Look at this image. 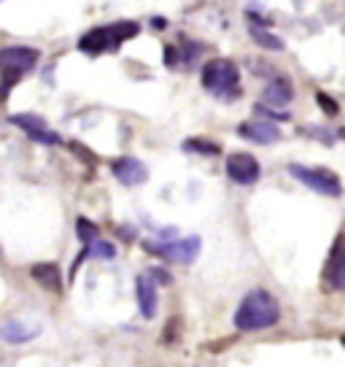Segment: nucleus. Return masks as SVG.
<instances>
[{
  "instance_id": "6ab92c4d",
  "label": "nucleus",
  "mask_w": 345,
  "mask_h": 367,
  "mask_svg": "<svg viewBox=\"0 0 345 367\" xmlns=\"http://www.w3.org/2000/svg\"><path fill=\"white\" fill-rule=\"evenodd\" d=\"M89 257H97V259H114L116 257V246L111 243V241H94L89 243Z\"/></svg>"
},
{
  "instance_id": "9b49d317",
  "label": "nucleus",
  "mask_w": 345,
  "mask_h": 367,
  "mask_svg": "<svg viewBox=\"0 0 345 367\" xmlns=\"http://www.w3.org/2000/svg\"><path fill=\"white\" fill-rule=\"evenodd\" d=\"M0 335L6 343H27V340L38 338L40 335V327L38 324H30V322H19V319H9L6 324L0 327Z\"/></svg>"
},
{
  "instance_id": "412c9836",
  "label": "nucleus",
  "mask_w": 345,
  "mask_h": 367,
  "mask_svg": "<svg viewBox=\"0 0 345 367\" xmlns=\"http://www.w3.org/2000/svg\"><path fill=\"white\" fill-rule=\"evenodd\" d=\"M148 278H151L154 284H162V286L170 284V273L162 270V268H151V270H148Z\"/></svg>"
},
{
  "instance_id": "dca6fc26",
  "label": "nucleus",
  "mask_w": 345,
  "mask_h": 367,
  "mask_svg": "<svg viewBox=\"0 0 345 367\" xmlns=\"http://www.w3.org/2000/svg\"><path fill=\"white\" fill-rule=\"evenodd\" d=\"M181 149L189 151V154H205V157H219V154H221V146H219V143L202 141V138H189V141H184Z\"/></svg>"
},
{
  "instance_id": "ddd939ff",
  "label": "nucleus",
  "mask_w": 345,
  "mask_h": 367,
  "mask_svg": "<svg viewBox=\"0 0 345 367\" xmlns=\"http://www.w3.org/2000/svg\"><path fill=\"white\" fill-rule=\"evenodd\" d=\"M30 275H33V281H35V284L43 286V289H49V292H54V295H60V292H62V273H60V268L52 265V262L33 265Z\"/></svg>"
},
{
  "instance_id": "aec40b11",
  "label": "nucleus",
  "mask_w": 345,
  "mask_h": 367,
  "mask_svg": "<svg viewBox=\"0 0 345 367\" xmlns=\"http://www.w3.org/2000/svg\"><path fill=\"white\" fill-rule=\"evenodd\" d=\"M253 114L256 116H267V119H275V122H280V119H289V114L286 111H275V109H270V106H253Z\"/></svg>"
},
{
  "instance_id": "6e6552de",
  "label": "nucleus",
  "mask_w": 345,
  "mask_h": 367,
  "mask_svg": "<svg viewBox=\"0 0 345 367\" xmlns=\"http://www.w3.org/2000/svg\"><path fill=\"white\" fill-rule=\"evenodd\" d=\"M111 173L121 181L124 187H141L148 181V168L135 157H119L111 163Z\"/></svg>"
},
{
  "instance_id": "f8f14e48",
  "label": "nucleus",
  "mask_w": 345,
  "mask_h": 367,
  "mask_svg": "<svg viewBox=\"0 0 345 367\" xmlns=\"http://www.w3.org/2000/svg\"><path fill=\"white\" fill-rule=\"evenodd\" d=\"M135 292H138V305H141V313L151 319L157 313V284L148 278V275H138L135 278Z\"/></svg>"
},
{
  "instance_id": "f03ea898",
  "label": "nucleus",
  "mask_w": 345,
  "mask_h": 367,
  "mask_svg": "<svg viewBox=\"0 0 345 367\" xmlns=\"http://www.w3.org/2000/svg\"><path fill=\"white\" fill-rule=\"evenodd\" d=\"M138 22H114V25H108V28H94L89 30L84 38L79 41V49L84 55H106V52H116L121 43L130 41L138 35Z\"/></svg>"
},
{
  "instance_id": "a878e982",
  "label": "nucleus",
  "mask_w": 345,
  "mask_h": 367,
  "mask_svg": "<svg viewBox=\"0 0 345 367\" xmlns=\"http://www.w3.org/2000/svg\"><path fill=\"white\" fill-rule=\"evenodd\" d=\"M340 343H343V346H345V335H343V340H340Z\"/></svg>"
},
{
  "instance_id": "5701e85b",
  "label": "nucleus",
  "mask_w": 345,
  "mask_h": 367,
  "mask_svg": "<svg viewBox=\"0 0 345 367\" xmlns=\"http://www.w3.org/2000/svg\"><path fill=\"white\" fill-rule=\"evenodd\" d=\"M178 60H181V55H178V49H172V46H168V49H165V65H168V68H175V65H178Z\"/></svg>"
},
{
  "instance_id": "393cba45",
  "label": "nucleus",
  "mask_w": 345,
  "mask_h": 367,
  "mask_svg": "<svg viewBox=\"0 0 345 367\" xmlns=\"http://www.w3.org/2000/svg\"><path fill=\"white\" fill-rule=\"evenodd\" d=\"M340 138H345V127H343V130H340Z\"/></svg>"
},
{
  "instance_id": "39448f33",
  "label": "nucleus",
  "mask_w": 345,
  "mask_h": 367,
  "mask_svg": "<svg viewBox=\"0 0 345 367\" xmlns=\"http://www.w3.org/2000/svg\"><path fill=\"white\" fill-rule=\"evenodd\" d=\"M289 173H292L297 181H302L305 187H310L319 195H327V197H340L343 195V184L340 178L334 176L332 170L327 168H307V165H289Z\"/></svg>"
},
{
  "instance_id": "4be33fe9",
  "label": "nucleus",
  "mask_w": 345,
  "mask_h": 367,
  "mask_svg": "<svg viewBox=\"0 0 345 367\" xmlns=\"http://www.w3.org/2000/svg\"><path fill=\"white\" fill-rule=\"evenodd\" d=\"M319 106H321L324 111H327L329 116H337V111H340V109H337V103H334L332 97L324 95V92H319Z\"/></svg>"
},
{
  "instance_id": "2eb2a0df",
  "label": "nucleus",
  "mask_w": 345,
  "mask_h": 367,
  "mask_svg": "<svg viewBox=\"0 0 345 367\" xmlns=\"http://www.w3.org/2000/svg\"><path fill=\"white\" fill-rule=\"evenodd\" d=\"M9 122L16 124V127H22V130L27 133V138L49 130L46 119H40V116H35V114H16V116H9Z\"/></svg>"
},
{
  "instance_id": "423d86ee",
  "label": "nucleus",
  "mask_w": 345,
  "mask_h": 367,
  "mask_svg": "<svg viewBox=\"0 0 345 367\" xmlns=\"http://www.w3.org/2000/svg\"><path fill=\"white\" fill-rule=\"evenodd\" d=\"M148 254H154V257H162L165 262H175V265H189V262H195L199 254V248H202V241H199L197 235H189L184 241H168V243H154V241H146L143 243Z\"/></svg>"
},
{
  "instance_id": "f257e3e1",
  "label": "nucleus",
  "mask_w": 345,
  "mask_h": 367,
  "mask_svg": "<svg viewBox=\"0 0 345 367\" xmlns=\"http://www.w3.org/2000/svg\"><path fill=\"white\" fill-rule=\"evenodd\" d=\"M280 319L278 300L273 297L265 289H253L248 292L240 308L235 311V327L243 332H253V329H267Z\"/></svg>"
},
{
  "instance_id": "7ed1b4c3",
  "label": "nucleus",
  "mask_w": 345,
  "mask_h": 367,
  "mask_svg": "<svg viewBox=\"0 0 345 367\" xmlns=\"http://www.w3.org/2000/svg\"><path fill=\"white\" fill-rule=\"evenodd\" d=\"M202 87L221 100L240 97V73L229 60H211L202 65Z\"/></svg>"
},
{
  "instance_id": "9d476101",
  "label": "nucleus",
  "mask_w": 345,
  "mask_h": 367,
  "mask_svg": "<svg viewBox=\"0 0 345 367\" xmlns=\"http://www.w3.org/2000/svg\"><path fill=\"white\" fill-rule=\"evenodd\" d=\"M238 133L240 138H246L251 143H275L280 138L278 127L273 122H265V119H259V122H243L238 127Z\"/></svg>"
},
{
  "instance_id": "1a4fd4ad",
  "label": "nucleus",
  "mask_w": 345,
  "mask_h": 367,
  "mask_svg": "<svg viewBox=\"0 0 345 367\" xmlns=\"http://www.w3.org/2000/svg\"><path fill=\"white\" fill-rule=\"evenodd\" d=\"M324 278L332 289L345 292V235L334 241L332 251H329V262L324 268Z\"/></svg>"
},
{
  "instance_id": "20e7f679",
  "label": "nucleus",
  "mask_w": 345,
  "mask_h": 367,
  "mask_svg": "<svg viewBox=\"0 0 345 367\" xmlns=\"http://www.w3.org/2000/svg\"><path fill=\"white\" fill-rule=\"evenodd\" d=\"M38 62V52L27 49V46H9L0 52V68H3V97H9L13 82L27 73Z\"/></svg>"
},
{
  "instance_id": "b1692460",
  "label": "nucleus",
  "mask_w": 345,
  "mask_h": 367,
  "mask_svg": "<svg viewBox=\"0 0 345 367\" xmlns=\"http://www.w3.org/2000/svg\"><path fill=\"white\" fill-rule=\"evenodd\" d=\"M154 28H165V19L162 16H154Z\"/></svg>"
},
{
  "instance_id": "f3484780",
  "label": "nucleus",
  "mask_w": 345,
  "mask_h": 367,
  "mask_svg": "<svg viewBox=\"0 0 345 367\" xmlns=\"http://www.w3.org/2000/svg\"><path fill=\"white\" fill-rule=\"evenodd\" d=\"M251 38L259 46H265V49H270V52H280L283 49V41L280 38H275V35H270L267 30H262V28H251Z\"/></svg>"
},
{
  "instance_id": "4468645a",
  "label": "nucleus",
  "mask_w": 345,
  "mask_h": 367,
  "mask_svg": "<svg viewBox=\"0 0 345 367\" xmlns=\"http://www.w3.org/2000/svg\"><path fill=\"white\" fill-rule=\"evenodd\" d=\"M292 100L294 87L289 84V79H275V82H270L265 87V103H270V106L280 109V106H289Z\"/></svg>"
},
{
  "instance_id": "0eeeda50",
  "label": "nucleus",
  "mask_w": 345,
  "mask_h": 367,
  "mask_svg": "<svg viewBox=\"0 0 345 367\" xmlns=\"http://www.w3.org/2000/svg\"><path fill=\"white\" fill-rule=\"evenodd\" d=\"M226 176L232 178V181H238L243 187H248V184H256L259 176H262V168L259 163L253 160L251 154H229L226 157Z\"/></svg>"
},
{
  "instance_id": "a211bd4d",
  "label": "nucleus",
  "mask_w": 345,
  "mask_h": 367,
  "mask_svg": "<svg viewBox=\"0 0 345 367\" xmlns=\"http://www.w3.org/2000/svg\"><path fill=\"white\" fill-rule=\"evenodd\" d=\"M76 232H79V238L84 241V243H94V241H100L97 238V224L94 221H89V219H84L81 217L79 221H76Z\"/></svg>"
}]
</instances>
